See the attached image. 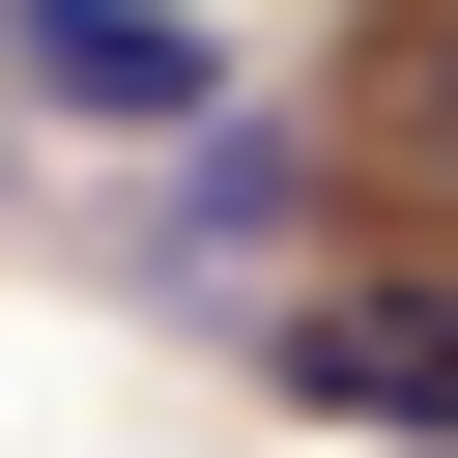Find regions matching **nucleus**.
Here are the masks:
<instances>
[{"mask_svg":"<svg viewBox=\"0 0 458 458\" xmlns=\"http://www.w3.org/2000/svg\"><path fill=\"white\" fill-rule=\"evenodd\" d=\"M258 372H286L315 429H429V458H458V258H344V286H286Z\"/></svg>","mask_w":458,"mask_h":458,"instance_id":"f257e3e1","label":"nucleus"},{"mask_svg":"<svg viewBox=\"0 0 458 458\" xmlns=\"http://www.w3.org/2000/svg\"><path fill=\"white\" fill-rule=\"evenodd\" d=\"M29 86H57L86 143H200V114H229V29H172V0H29Z\"/></svg>","mask_w":458,"mask_h":458,"instance_id":"f03ea898","label":"nucleus"},{"mask_svg":"<svg viewBox=\"0 0 458 458\" xmlns=\"http://www.w3.org/2000/svg\"><path fill=\"white\" fill-rule=\"evenodd\" d=\"M429 143H458V57H429Z\"/></svg>","mask_w":458,"mask_h":458,"instance_id":"7ed1b4c3","label":"nucleus"}]
</instances>
